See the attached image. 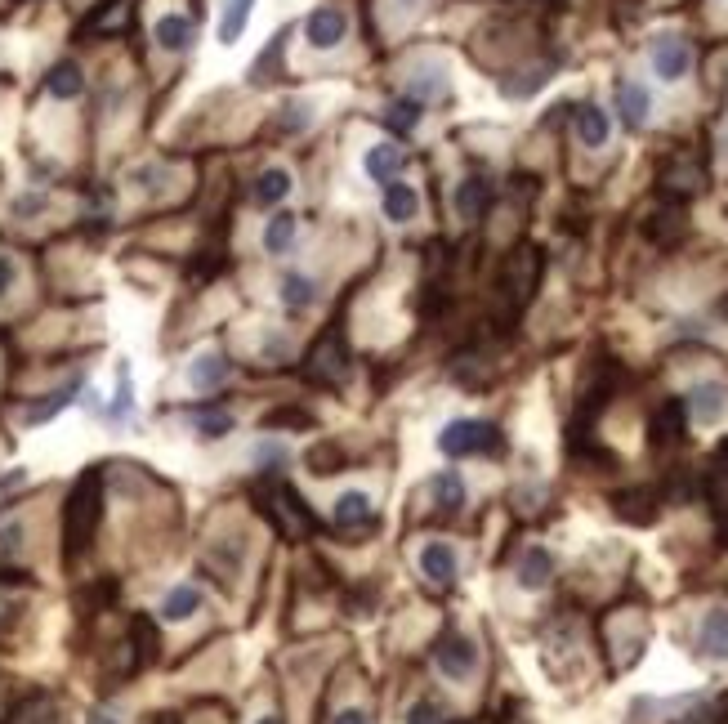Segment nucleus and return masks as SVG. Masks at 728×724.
Segmentation results:
<instances>
[{"label": "nucleus", "mask_w": 728, "mask_h": 724, "mask_svg": "<svg viewBox=\"0 0 728 724\" xmlns=\"http://www.w3.org/2000/svg\"><path fill=\"white\" fill-rule=\"evenodd\" d=\"M99 519H103V470L90 465V470L72 483L67 506H63V559L67 564H76V559L94 546Z\"/></svg>", "instance_id": "nucleus-1"}, {"label": "nucleus", "mask_w": 728, "mask_h": 724, "mask_svg": "<svg viewBox=\"0 0 728 724\" xmlns=\"http://www.w3.org/2000/svg\"><path fill=\"white\" fill-rule=\"evenodd\" d=\"M264 514L277 523V532H282L286 541L300 537V532H313V528H318V514L304 506L300 492H295L291 483H273V488H268V497H264Z\"/></svg>", "instance_id": "nucleus-2"}, {"label": "nucleus", "mask_w": 728, "mask_h": 724, "mask_svg": "<svg viewBox=\"0 0 728 724\" xmlns=\"http://www.w3.org/2000/svg\"><path fill=\"white\" fill-rule=\"evenodd\" d=\"M438 447L447 456H474V452H501L505 438L492 421H452L438 434Z\"/></svg>", "instance_id": "nucleus-3"}, {"label": "nucleus", "mask_w": 728, "mask_h": 724, "mask_svg": "<svg viewBox=\"0 0 728 724\" xmlns=\"http://www.w3.org/2000/svg\"><path fill=\"white\" fill-rule=\"evenodd\" d=\"M309 380L313 385H327V389H335L344 376H349V349H344V336L340 331H327V336H318V345L309 349Z\"/></svg>", "instance_id": "nucleus-4"}, {"label": "nucleus", "mask_w": 728, "mask_h": 724, "mask_svg": "<svg viewBox=\"0 0 728 724\" xmlns=\"http://www.w3.org/2000/svg\"><path fill=\"white\" fill-rule=\"evenodd\" d=\"M536 282H541V251H536V246H523V251H514L510 264H505L501 291H505V300H510L514 309H523V304L532 300Z\"/></svg>", "instance_id": "nucleus-5"}, {"label": "nucleus", "mask_w": 728, "mask_h": 724, "mask_svg": "<svg viewBox=\"0 0 728 724\" xmlns=\"http://www.w3.org/2000/svg\"><path fill=\"white\" fill-rule=\"evenodd\" d=\"M434 662H438V671H443L447 680H465V675H474V666H478V649H474L469 635L443 631L438 635V644H434Z\"/></svg>", "instance_id": "nucleus-6"}, {"label": "nucleus", "mask_w": 728, "mask_h": 724, "mask_svg": "<svg viewBox=\"0 0 728 724\" xmlns=\"http://www.w3.org/2000/svg\"><path fill=\"white\" fill-rule=\"evenodd\" d=\"M612 510H617V519L635 523V528H648V523H657V514H662V497H657L653 488H630V492H617V497H612Z\"/></svg>", "instance_id": "nucleus-7"}, {"label": "nucleus", "mask_w": 728, "mask_h": 724, "mask_svg": "<svg viewBox=\"0 0 728 724\" xmlns=\"http://www.w3.org/2000/svg\"><path fill=\"white\" fill-rule=\"evenodd\" d=\"M344 32H349V18H344L335 5H322V9H313V14L304 18V36H309L313 50H331V45H340Z\"/></svg>", "instance_id": "nucleus-8"}, {"label": "nucleus", "mask_w": 728, "mask_h": 724, "mask_svg": "<svg viewBox=\"0 0 728 724\" xmlns=\"http://www.w3.org/2000/svg\"><path fill=\"white\" fill-rule=\"evenodd\" d=\"M653 68L662 81H679V76H688L693 68V50H688V41H679V36H657L653 41Z\"/></svg>", "instance_id": "nucleus-9"}, {"label": "nucleus", "mask_w": 728, "mask_h": 724, "mask_svg": "<svg viewBox=\"0 0 728 724\" xmlns=\"http://www.w3.org/2000/svg\"><path fill=\"white\" fill-rule=\"evenodd\" d=\"M684 403H688V416H697L702 425H715L728 412V385L724 380H702Z\"/></svg>", "instance_id": "nucleus-10"}, {"label": "nucleus", "mask_w": 728, "mask_h": 724, "mask_svg": "<svg viewBox=\"0 0 728 724\" xmlns=\"http://www.w3.org/2000/svg\"><path fill=\"white\" fill-rule=\"evenodd\" d=\"M126 649H130V653H126L130 675L157 662V626H152V617H143V613L130 617V644H126Z\"/></svg>", "instance_id": "nucleus-11"}, {"label": "nucleus", "mask_w": 728, "mask_h": 724, "mask_svg": "<svg viewBox=\"0 0 728 724\" xmlns=\"http://www.w3.org/2000/svg\"><path fill=\"white\" fill-rule=\"evenodd\" d=\"M684 425H688V403L684 398H666L653 416V447H670L684 438Z\"/></svg>", "instance_id": "nucleus-12"}, {"label": "nucleus", "mask_w": 728, "mask_h": 724, "mask_svg": "<svg viewBox=\"0 0 728 724\" xmlns=\"http://www.w3.org/2000/svg\"><path fill=\"white\" fill-rule=\"evenodd\" d=\"M420 573H425L434 586H452L456 581V550L443 546V541H429L420 550Z\"/></svg>", "instance_id": "nucleus-13"}, {"label": "nucleus", "mask_w": 728, "mask_h": 724, "mask_svg": "<svg viewBox=\"0 0 728 724\" xmlns=\"http://www.w3.org/2000/svg\"><path fill=\"white\" fill-rule=\"evenodd\" d=\"M617 112L630 130H639L648 121V112H653V99H648V90L639 81H621L617 85Z\"/></svg>", "instance_id": "nucleus-14"}, {"label": "nucleus", "mask_w": 728, "mask_h": 724, "mask_svg": "<svg viewBox=\"0 0 728 724\" xmlns=\"http://www.w3.org/2000/svg\"><path fill=\"white\" fill-rule=\"evenodd\" d=\"M706 188V175L702 166H693V161H675V166H666L662 175V193L666 197H693Z\"/></svg>", "instance_id": "nucleus-15"}, {"label": "nucleus", "mask_w": 728, "mask_h": 724, "mask_svg": "<svg viewBox=\"0 0 728 724\" xmlns=\"http://www.w3.org/2000/svg\"><path fill=\"white\" fill-rule=\"evenodd\" d=\"M152 36H157L161 50L179 54V50H188V45H193V18H184V14H161L157 27H152Z\"/></svg>", "instance_id": "nucleus-16"}, {"label": "nucleus", "mask_w": 728, "mask_h": 724, "mask_svg": "<svg viewBox=\"0 0 728 724\" xmlns=\"http://www.w3.org/2000/svg\"><path fill=\"white\" fill-rule=\"evenodd\" d=\"M335 523L340 528H376V510H371L367 492H344L335 501Z\"/></svg>", "instance_id": "nucleus-17"}, {"label": "nucleus", "mask_w": 728, "mask_h": 724, "mask_svg": "<svg viewBox=\"0 0 728 724\" xmlns=\"http://www.w3.org/2000/svg\"><path fill=\"white\" fill-rule=\"evenodd\" d=\"M577 135H581V144H586V148H603V144H608L612 121H608V112H603L599 103H581V108H577Z\"/></svg>", "instance_id": "nucleus-18"}, {"label": "nucleus", "mask_w": 728, "mask_h": 724, "mask_svg": "<svg viewBox=\"0 0 728 724\" xmlns=\"http://www.w3.org/2000/svg\"><path fill=\"white\" fill-rule=\"evenodd\" d=\"M550 577H554V555H550V550H545V546L523 550V559H519V586L523 590H541Z\"/></svg>", "instance_id": "nucleus-19"}, {"label": "nucleus", "mask_w": 728, "mask_h": 724, "mask_svg": "<svg viewBox=\"0 0 728 724\" xmlns=\"http://www.w3.org/2000/svg\"><path fill=\"white\" fill-rule=\"evenodd\" d=\"M697 644H702L706 657H715V662H724L728 657V608H711L702 622V635H697Z\"/></svg>", "instance_id": "nucleus-20"}, {"label": "nucleus", "mask_w": 728, "mask_h": 724, "mask_svg": "<svg viewBox=\"0 0 728 724\" xmlns=\"http://www.w3.org/2000/svg\"><path fill=\"white\" fill-rule=\"evenodd\" d=\"M487 202H492V184H487L483 175H469L461 188H456V215L461 219H478L487 211Z\"/></svg>", "instance_id": "nucleus-21"}, {"label": "nucleus", "mask_w": 728, "mask_h": 724, "mask_svg": "<svg viewBox=\"0 0 728 724\" xmlns=\"http://www.w3.org/2000/svg\"><path fill=\"white\" fill-rule=\"evenodd\" d=\"M362 166H367V175L376 179V184H394V175L402 170V152L394 144H376V148H367Z\"/></svg>", "instance_id": "nucleus-22"}, {"label": "nucleus", "mask_w": 728, "mask_h": 724, "mask_svg": "<svg viewBox=\"0 0 728 724\" xmlns=\"http://www.w3.org/2000/svg\"><path fill=\"white\" fill-rule=\"evenodd\" d=\"M228 371H233V362L224 354H201L193 367H188V380H193L197 389H219L228 380Z\"/></svg>", "instance_id": "nucleus-23"}, {"label": "nucleus", "mask_w": 728, "mask_h": 724, "mask_svg": "<svg viewBox=\"0 0 728 724\" xmlns=\"http://www.w3.org/2000/svg\"><path fill=\"white\" fill-rule=\"evenodd\" d=\"M255 0H224V14H219V45H237V36L251 23Z\"/></svg>", "instance_id": "nucleus-24"}, {"label": "nucleus", "mask_w": 728, "mask_h": 724, "mask_svg": "<svg viewBox=\"0 0 728 724\" xmlns=\"http://www.w3.org/2000/svg\"><path fill=\"white\" fill-rule=\"evenodd\" d=\"M416 211H420V197H416V188L411 184H385V215L394 219V224H407V219H416Z\"/></svg>", "instance_id": "nucleus-25"}, {"label": "nucleus", "mask_w": 728, "mask_h": 724, "mask_svg": "<svg viewBox=\"0 0 728 724\" xmlns=\"http://www.w3.org/2000/svg\"><path fill=\"white\" fill-rule=\"evenodd\" d=\"M45 90H50L54 99H76V94L85 90V76L76 63H54L50 76H45Z\"/></svg>", "instance_id": "nucleus-26"}, {"label": "nucleus", "mask_w": 728, "mask_h": 724, "mask_svg": "<svg viewBox=\"0 0 728 724\" xmlns=\"http://www.w3.org/2000/svg\"><path fill=\"white\" fill-rule=\"evenodd\" d=\"M684 211L679 206H670V211H657L653 219H648V237H653L657 246H670V242H679L684 237Z\"/></svg>", "instance_id": "nucleus-27"}, {"label": "nucleus", "mask_w": 728, "mask_h": 724, "mask_svg": "<svg viewBox=\"0 0 728 724\" xmlns=\"http://www.w3.org/2000/svg\"><path fill=\"white\" fill-rule=\"evenodd\" d=\"M434 497H438V506L443 510H461L465 506V479L456 470H443V474H434Z\"/></svg>", "instance_id": "nucleus-28"}, {"label": "nucleus", "mask_w": 728, "mask_h": 724, "mask_svg": "<svg viewBox=\"0 0 728 724\" xmlns=\"http://www.w3.org/2000/svg\"><path fill=\"white\" fill-rule=\"evenodd\" d=\"M291 242H295V215H273L268 219V228H264V251L268 255H282V251H291Z\"/></svg>", "instance_id": "nucleus-29"}, {"label": "nucleus", "mask_w": 728, "mask_h": 724, "mask_svg": "<svg viewBox=\"0 0 728 724\" xmlns=\"http://www.w3.org/2000/svg\"><path fill=\"white\" fill-rule=\"evenodd\" d=\"M313 300H318V287H313V278H304V273H291V278L282 282V304H286L291 313L309 309Z\"/></svg>", "instance_id": "nucleus-30"}, {"label": "nucleus", "mask_w": 728, "mask_h": 724, "mask_svg": "<svg viewBox=\"0 0 728 724\" xmlns=\"http://www.w3.org/2000/svg\"><path fill=\"white\" fill-rule=\"evenodd\" d=\"M286 193H291V170H282V166L264 170V175H260V184H255V202H264V206L282 202Z\"/></svg>", "instance_id": "nucleus-31"}, {"label": "nucleus", "mask_w": 728, "mask_h": 724, "mask_svg": "<svg viewBox=\"0 0 728 724\" xmlns=\"http://www.w3.org/2000/svg\"><path fill=\"white\" fill-rule=\"evenodd\" d=\"M197 604H201V595L193 586H175L166 595V604H161V613H166V622H188L197 613Z\"/></svg>", "instance_id": "nucleus-32"}, {"label": "nucleus", "mask_w": 728, "mask_h": 724, "mask_svg": "<svg viewBox=\"0 0 728 724\" xmlns=\"http://www.w3.org/2000/svg\"><path fill=\"white\" fill-rule=\"evenodd\" d=\"M193 425L201 438H224L233 434V416L224 412V407H201V412H193Z\"/></svg>", "instance_id": "nucleus-33"}, {"label": "nucleus", "mask_w": 728, "mask_h": 724, "mask_svg": "<svg viewBox=\"0 0 728 724\" xmlns=\"http://www.w3.org/2000/svg\"><path fill=\"white\" fill-rule=\"evenodd\" d=\"M385 126H389V130H398V135L416 130V126H420V99H398V103H389Z\"/></svg>", "instance_id": "nucleus-34"}, {"label": "nucleus", "mask_w": 728, "mask_h": 724, "mask_svg": "<svg viewBox=\"0 0 728 724\" xmlns=\"http://www.w3.org/2000/svg\"><path fill=\"white\" fill-rule=\"evenodd\" d=\"M309 465L318 474H335V470H344V447L340 443H318L309 452Z\"/></svg>", "instance_id": "nucleus-35"}, {"label": "nucleus", "mask_w": 728, "mask_h": 724, "mask_svg": "<svg viewBox=\"0 0 728 724\" xmlns=\"http://www.w3.org/2000/svg\"><path fill=\"white\" fill-rule=\"evenodd\" d=\"M286 425H291V430H309L313 416L300 412V407H277V412L264 416V430H286Z\"/></svg>", "instance_id": "nucleus-36"}, {"label": "nucleus", "mask_w": 728, "mask_h": 724, "mask_svg": "<svg viewBox=\"0 0 728 724\" xmlns=\"http://www.w3.org/2000/svg\"><path fill=\"white\" fill-rule=\"evenodd\" d=\"M134 412V389H130V367H121V380H117V398L108 407V421H126Z\"/></svg>", "instance_id": "nucleus-37"}, {"label": "nucleus", "mask_w": 728, "mask_h": 724, "mask_svg": "<svg viewBox=\"0 0 728 724\" xmlns=\"http://www.w3.org/2000/svg\"><path fill=\"white\" fill-rule=\"evenodd\" d=\"M81 385H67L63 394H50V403H41V407H32V412H27V425H41V421H50V416H59L67 403H72V394Z\"/></svg>", "instance_id": "nucleus-38"}, {"label": "nucleus", "mask_w": 728, "mask_h": 724, "mask_svg": "<svg viewBox=\"0 0 728 724\" xmlns=\"http://www.w3.org/2000/svg\"><path fill=\"white\" fill-rule=\"evenodd\" d=\"M447 716H443V707H438L434 698H420L416 707L407 711V724H443Z\"/></svg>", "instance_id": "nucleus-39"}, {"label": "nucleus", "mask_w": 728, "mask_h": 724, "mask_svg": "<svg viewBox=\"0 0 728 724\" xmlns=\"http://www.w3.org/2000/svg\"><path fill=\"white\" fill-rule=\"evenodd\" d=\"M545 81H550V72H545V68H536V72H528V81H505V85H501V90H505V94H510V99H523V94L541 90V85H545Z\"/></svg>", "instance_id": "nucleus-40"}, {"label": "nucleus", "mask_w": 728, "mask_h": 724, "mask_svg": "<svg viewBox=\"0 0 728 724\" xmlns=\"http://www.w3.org/2000/svg\"><path fill=\"white\" fill-rule=\"evenodd\" d=\"M18 550H23V523H5V528H0V559H9V555H18Z\"/></svg>", "instance_id": "nucleus-41"}, {"label": "nucleus", "mask_w": 728, "mask_h": 724, "mask_svg": "<svg viewBox=\"0 0 728 724\" xmlns=\"http://www.w3.org/2000/svg\"><path fill=\"white\" fill-rule=\"evenodd\" d=\"M282 45H286V36H277V41H273V45H268V50L260 54V63H255V68H251V76H255V81H264V72L282 63Z\"/></svg>", "instance_id": "nucleus-42"}, {"label": "nucleus", "mask_w": 728, "mask_h": 724, "mask_svg": "<svg viewBox=\"0 0 728 724\" xmlns=\"http://www.w3.org/2000/svg\"><path fill=\"white\" fill-rule=\"evenodd\" d=\"M286 117H282V130H300V126H309V117H313V108L309 103H286Z\"/></svg>", "instance_id": "nucleus-43"}, {"label": "nucleus", "mask_w": 728, "mask_h": 724, "mask_svg": "<svg viewBox=\"0 0 728 724\" xmlns=\"http://www.w3.org/2000/svg\"><path fill=\"white\" fill-rule=\"evenodd\" d=\"M411 90H416V94H443V90H447V85H443V72H425L416 85H411Z\"/></svg>", "instance_id": "nucleus-44"}, {"label": "nucleus", "mask_w": 728, "mask_h": 724, "mask_svg": "<svg viewBox=\"0 0 728 724\" xmlns=\"http://www.w3.org/2000/svg\"><path fill=\"white\" fill-rule=\"evenodd\" d=\"M260 465L273 474V465H286V452H282V447H273V443H264L260 447Z\"/></svg>", "instance_id": "nucleus-45"}, {"label": "nucleus", "mask_w": 728, "mask_h": 724, "mask_svg": "<svg viewBox=\"0 0 728 724\" xmlns=\"http://www.w3.org/2000/svg\"><path fill=\"white\" fill-rule=\"evenodd\" d=\"M711 470H715V479H728V438L720 447H715V461H711Z\"/></svg>", "instance_id": "nucleus-46"}, {"label": "nucleus", "mask_w": 728, "mask_h": 724, "mask_svg": "<svg viewBox=\"0 0 728 724\" xmlns=\"http://www.w3.org/2000/svg\"><path fill=\"white\" fill-rule=\"evenodd\" d=\"M41 206H45V197H18V202H14V211H18V215H36V211H41Z\"/></svg>", "instance_id": "nucleus-47"}, {"label": "nucleus", "mask_w": 728, "mask_h": 724, "mask_svg": "<svg viewBox=\"0 0 728 724\" xmlns=\"http://www.w3.org/2000/svg\"><path fill=\"white\" fill-rule=\"evenodd\" d=\"M331 724H371V720H367V711H340Z\"/></svg>", "instance_id": "nucleus-48"}, {"label": "nucleus", "mask_w": 728, "mask_h": 724, "mask_svg": "<svg viewBox=\"0 0 728 724\" xmlns=\"http://www.w3.org/2000/svg\"><path fill=\"white\" fill-rule=\"evenodd\" d=\"M9 282H14V264H9L5 255H0V295L9 291Z\"/></svg>", "instance_id": "nucleus-49"}, {"label": "nucleus", "mask_w": 728, "mask_h": 724, "mask_svg": "<svg viewBox=\"0 0 728 724\" xmlns=\"http://www.w3.org/2000/svg\"><path fill=\"white\" fill-rule=\"evenodd\" d=\"M85 724H121V720L108 716V711H90V716H85Z\"/></svg>", "instance_id": "nucleus-50"}, {"label": "nucleus", "mask_w": 728, "mask_h": 724, "mask_svg": "<svg viewBox=\"0 0 728 724\" xmlns=\"http://www.w3.org/2000/svg\"><path fill=\"white\" fill-rule=\"evenodd\" d=\"M260 724H282V720H277V716H264V720H260Z\"/></svg>", "instance_id": "nucleus-51"}]
</instances>
